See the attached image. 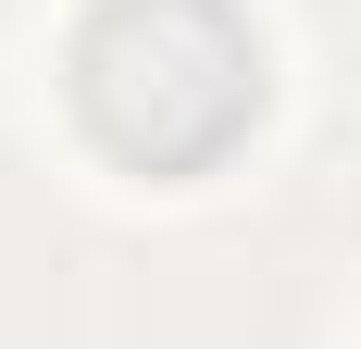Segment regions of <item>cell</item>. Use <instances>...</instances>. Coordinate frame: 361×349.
I'll use <instances>...</instances> for the list:
<instances>
[{
  "instance_id": "cell-1",
  "label": "cell",
  "mask_w": 361,
  "mask_h": 349,
  "mask_svg": "<svg viewBox=\"0 0 361 349\" xmlns=\"http://www.w3.org/2000/svg\"><path fill=\"white\" fill-rule=\"evenodd\" d=\"M75 112L112 162L200 174L262 112V37L237 0H100L75 25Z\"/></svg>"
}]
</instances>
